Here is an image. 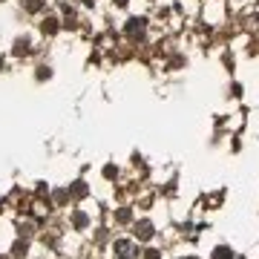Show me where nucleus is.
Instances as JSON below:
<instances>
[{"mask_svg":"<svg viewBox=\"0 0 259 259\" xmlns=\"http://www.w3.org/2000/svg\"><path fill=\"white\" fill-rule=\"evenodd\" d=\"M112 254H115V259H136L138 257L136 242H130V239H118L112 245Z\"/></svg>","mask_w":259,"mask_h":259,"instance_id":"f257e3e1","label":"nucleus"},{"mask_svg":"<svg viewBox=\"0 0 259 259\" xmlns=\"http://www.w3.org/2000/svg\"><path fill=\"white\" fill-rule=\"evenodd\" d=\"M144 26H147V20H144V17H130V20H127V26H124V32H127L130 38H138V35H144Z\"/></svg>","mask_w":259,"mask_h":259,"instance_id":"f03ea898","label":"nucleus"},{"mask_svg":"<svg viewBox=\"0 0 259 259\" xmlns=\"http://www.w3.org/2000/svg\"><path fill=\"white\" fill-rule=\"evenodd\" d=\"M136 233H138V239H141V242H147V239H153V225H150V222H138Z\"/></svg>","mask_w":259,"mask_h":259,"instance_id":"7ed1b4c3","label":"nucleus"},{"mask_svg":"<svg viewBox=\"0 0 259 259\" xmlns=\"http://www.w3.org/2000/svg\"><path fill=\"white\" fill-rule=\"evenodd\" d=\"M41 29H43V35H55V32H58V20H55V17H46L41 23Z\"/></svg>","mask_w":259,"mask_h":259,"instance_id":"20e7f679","label":"nucleus"},{"mask_svg":"<svg viewBox=\"0 0 259 259\" xmlns=\"http://www.w3.org/2000/svg\"><path fill=\"white\" fill-rule=\"evenodd\" d=\"M213 259H233V251L225 245H219L216 251H213Z\"/></svg>","mask_w":259,"mask_h":259,"instance_id":"39448f33","label":"nucleus"},{"mask_svg":"<svg viewBox=\"0 0 259 259\" xmlns=\"http://www.w3.org/2000/svg\"><path fill=\"white\" fill-rule=\"evenodd\" d=\"M23 6H26V12H41L43 0H23Z\"/></svg>","mask_w":259,"mask_h":259,"instance_id":"423d86ee","label":"nucleus"},{"mask_svg":"<svg viewBox=\"0 0 259 259\" xmlns=\"http://www.w3.org/2000/svg\"><path fill=\"white\" fill-rule=\"evenodd\" d=\"M29 52V41L26 38H20V41L14 43V55H26Z\"/></svg>","mask_w":259,"mask_h":259,"instance_id":"0eeeda50","label":"nucleus"},{"mask_svg":"<svg viewBox=\"0 0 259 259\" xmlns=\"http://www.w3.org/2000/svg\"><path fill=\"white\" fill-rule=\"evenodd\" d=\"M26 251H29L26 239H23V242H14V248H12V254H14V257H23V254H26Z\"/></svg>","mask_w":259,"mask_h":259,"instance_id":"6e6552de","label":"nucleus"},{"mask_svg":"<svg viewBox=\"0 0 259 259\" xmlns=\"http://www.w3.org/2000/svg\"><path fill=\"white\" fill-rule=\"evenodd\" d=\"M72 196H78V199L86 196V184H84V181H75V184H72Z\"/></svg>","mask_w":259,"mask_h":259,"instance_id":"1a4fd4ad","label":"nucleus"},{"mask_svg":"<svg viewBox=\"0 0 259 259\" xmlns=\"http://www.w3.org/2000/svg\"><path fill=\"white\" fill-rule=\"evenodd\" d=\"M115 219H118V222H130V219H133V213H130L127 207H121V210L115 213Z\"/></svg>","mask_w":259,"mask_h":259,"instance_id":"9d476101","label":"nucleus"},{"mask_svg":"<svg viewBox=\"0 0 259 259\" xmlns=\"http://www.w3.org/2000/svg\"><path fill=\"white\" fill-rule=\"evenodd\" d=\"M72 222H75V228H86V216H84V213H75Z\"/></svg>","mask_w":259,"mask_h":259,"instance_id":"9b49d317","label":"nucleus"},{"mask_svg":"<svg viewBox=\"0 0 259 259\" xmlns=\"http://www.w3.org/2000/svg\"><path fill=\"white\" fill-rule=\"evenodd\" d=\"M104 176H107V178L115 176V167H112V164H107V167H104Z\"/></svg>","mask_w":259,"mask_h":259,"instance_id":"f8f14e48","label":"nucleus"},{"mask_svg":"<svg viewBox=\"0 0 259 259\" xmlns=\"http://www.w3.org/2000/svg\"><path fill=\"white\" fill-rule=\"evenodd\" d=\"M144 259H162V257H159V251H147V257Z\"/></svg>","mask_w":259,"mask_h":259,"instance_id":"ddd939ff","label":"nucleus"},{"mask_svg":"<svg viewBox=\"0 0 259 259\" xmlns=\"http://www.w3.org/2000/svg\"><path fill=\"white\" fill-rule=\"evenodd\" d=\"M127 3H130V0H115V6H127Z\"/></svg>","mask_w":259,"mask_h":259,"instance_id":"4468645a","label":"nucleus"},{"mask_svg":"<svg viewBox=\"0 0 259 259\" xmlns=\"http://www.w3.org/2000/svg\"><path fill=\"white\" fill-rule=\"evenodd\" d=\"M0 69H3V58H0Z\"/></svg>","mask_w":259,"mask_h":259,"instance_id":"2eb2a0df","label":"nucleus"},{"mask_svg":"<svg viewBox=\"0 0 259 259\" xmlns=\"http://www.w3.org/2000/svg\"><path fill=\"white\" fill-rule=\"evenodd\" d=\"M0 210H3V199H0Z\"/></svg>","mask_w":259,"mask_h":259,"instance_id":"dca6fc26","label":"nucleus"},{"mask_svg":"<svg viewBox=\"0 0 259 259\" xmlns=\"http://www.w3.org/2000/svg\"><path fill=\"white\" fill-rule=\"evenodd\" d=\"M184 259H196V257H184Z\"/></svg>","mask_w":259,"mask_h":259,"instance_id":"f3484780","label":"nucleus"},{"mask_svg":"<svg viewBox=\"0 0 259 259\" xmlns=\"http://www.w3.org/2000/svg\"><path fill=\"white\" fill-rule=\"evenodd\" d=\"M0 259H3V257H0Z\"/></svg>","mask_w":259,"mask_h":259,"instance_id":"a211bd4d","label":"nucleus"}]
</instances>
